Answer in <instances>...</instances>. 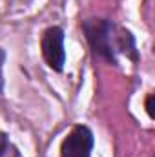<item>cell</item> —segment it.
Instances as JSON below:
<instances>
[{
    "label": "cell",
    "instance_id": "obj_1",
    "mask_svg": "<svg viewBox=\"0 0 155 157\" xmlns=\"http://www.w3.org/2000/svg\"><path fill=\"white\" fill-rule=\"evenodd\" d=\"M84 33L86 39L89 42V46L93 48V51L110 60L115 62V55H113V48H112V24L104 18H89L84 22Z\"/></svg>",
    "mask_w": 155,
    "mask_h": 157
},
{
    "label": "cell",
    "instance_id": "obj_2",
    "mask_svg": "<svg viewBox=\"0 0 155 157\" xmlns=\"http://www.w3.org/2000/svg\"><path fill=\"white\" fill-rule=\"evenodd\" d=\"M40 48H42V55H44L46 62L55 71H62L64 59H66V53H64V31L60 28L46 29L44 35H42Z\"/></svg>",
    "mask_w": 155,
    "mask_h": 157
},
{
    "label": "cell",
    "instance_id": "obj_3",
    "mask_svg": "<svg viewBox=\"0 0 155 157\" xmlns=\"http://www.w3.org/2000/svg\"><path fill=\"white\" fill-rule=\"evenodd\" d=\"M93 148V135L86 126H77L64 139L60 155L62 157H89Z\"/></svg>",
    "mask_w": 155,
    "mask_h": 157
},
{
    "label": "cell",
    "instance_id": "obj_4",
    "mask_svg": "<svg viewBox=\"0 0 155 157\" xmlns=\"http://www.w3.org/2000/svg\"><path fill=\"white\" fill-rule=\"evenodd\" d=\"M6 150H7V137L4 133H0V157L6 154Z\"/></svg>",
    "mask_w": 155,
    "mask_h": 157
},
{
    "label": "cell",
    "instance_id": "obj_5",
    "mask_svg": "<svg viewBox=\"0 0 155 157\" xmlns=\"http://www.w3.org/2000/svg\"><path fill=\"white\" fill-rule=\"evenodd\" d=\"M146 110H148L150 117H153V95L148 97V101H146Z\"/></svg>",
    "mask_w": 155,
    "mask_h": 157
},
{
    "label": "cell",
    "instance_id": "obj_6",
    "mask_svg": "<svg viewBox=\"0 0 155 157\" xmlns=\"http://www.w3.org/2000/svg\"><path fill=\"white\" fill-rule=\"evenodd\" d=\"M4 51L0 49V91H2V86H4V77H2V68H4Z\"/></svg>",
    "mask_w": 155,
    "mask_h": 157
}]
</instances>
